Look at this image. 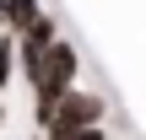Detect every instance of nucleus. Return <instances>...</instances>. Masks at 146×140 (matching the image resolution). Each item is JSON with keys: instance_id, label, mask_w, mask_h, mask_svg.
I'll return each instance as SVG.
<instances>
[{"instance_id": "f03ea898", "label": "nucleus", "mask_w": 146, "mask_h": 140, "mask_svg": "<svg viewBox=\"0 0 146 140\" xmlns=\"http://www.w3.org/2000/svg\"><path fill=\"white\" fill-rule=\"evenodd\" d=\"M98 119H103V97H98V92L70 86V92L49 108L43 129H49V140H54V135H81V129H98Z\"/></svg>"}, {"instance_id": "f257e3e1", "label": "nucleus", "mask_w": 146, "mask_h": 140, "mask_svg": "<svg viewBox=\"0 0 146 140\" xmlns=\"http://www.w3.org/2000/svg\"><path fill=\"white\" fill-rule=\"evenodd\" d=\"M76 76H81V54H76L65 38H54L49 54H43V65H38V76H33V119H38V129H43L49 108L76 86Z\"/></svg>"}, {"instance_id": "7ed1b4c3", "label": "nucleus", "mask_w": 146, "mask_h": 140, "mask_svg": "<svg viewBox=\"0 0 146 140\" xmlns=\"http://www.w3.org/2000/svg\"><path fill=\"white\" fill-rule=\"evenodd\" d=\"M38 16H43V5H38V0H5L0 27H5V32H22V27H33Z\"/></svg>"}, {"instance_id": "20e7f679", "label": "nucleus", "mask_w": 146, "mask_h": 140, "mask_svg": "<svg viewBox=\"0 0 146 140\" xmlns=\"http://www.w3.org/2000/svg\"><path fill=\"white\" fill-rule=\"evenodd\" d=\"M11 81H16V38L0 32V86H11Z\"/></svg>"}]
</instances>
